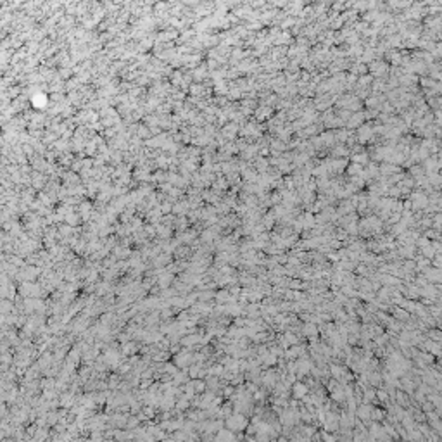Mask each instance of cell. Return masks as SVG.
I'll list each match as a JSON object with an SVG mask.
<instances>
[{"label":"cell","instance_id":"cell-5","mask_svg":"<svg viewBox=\"0 0 442 442\" xmlns=\"http://www.w3.org/2000/svg\"><path fill=\"white\" fill-rule=\"evenodd\" d=\"M294 392H295V396L297 397H304V394H306V387H304V385H295Z\"/></svg>","mask_w":442,"mask_h":442},{"label":"cell","instance_id":"cell-2","mask_svg":"<svg viewBox=\"0 0 442 442\" xmlns=\"http://www.w3.org/2000/svg\"><path fill=\"white\" fill-rule=\"evenodd\" d=\"M325 430L326 432H332V434H335V432L339 430V416L335 415V413H326L325 416Z\"/></svg>","mask_w":442,"mask_h":442},{"label":"cell","instance_id":"cell-3","mask_svg":"<svg viewBox=\"0 0 442 442\" xmlns=\"http://www.w3.org/2000/svg\"><path fill=\"white\" fill-rule=\"evenodd\" d=\"M372 411H373V408L368 406V404L357 408V411H356L357 420L363 422V423H366V425H370V423H372Z\"/></svg>","mask_w":442,"mask_h":442},{"label":"cell","instance_id":"cell-4","mask_svg":"<svg viewBox=\"0 0 442 442\" xmlns=\"http://www.w3.org/2000/svg\"><path fill=\"white\" fill-rule=\"evenodd\" d=\"M216 442H238V437L233 432L221 428L220 432H216Z\"/></svg>","mask_w":442,"mask_h":442},{"label":"cell","instance_id":"cell-1","mask_svg":"<svg viewBox=\"0 0 442 442\" xmlns=\"http://www.w3.org/2000/svg\"><path fill=\"white\" fill-rule=\"evenodd\" d=\"M247 425H249V420L244 415H240V413H232L225 422L226 430L233 432V434H238V432L245 430Z\"/></svg>","mask_w":442,"mask_h":442}]
</instances>
